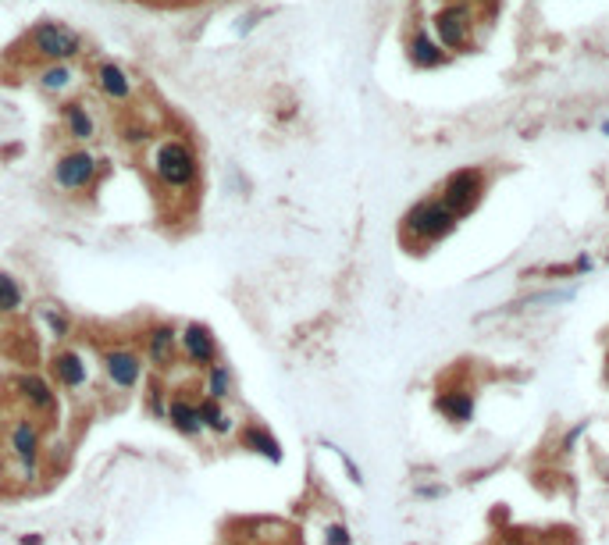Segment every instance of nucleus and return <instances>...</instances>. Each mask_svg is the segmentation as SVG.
Listing matches in <instances>:
<instances>
[{
    "label": "nucleus",
    "mask_w": 609,
    "mask_h": 545,
    "mask_svg": "<svg viewBox=\"0 0 609 545\" xmlns=\"http://www.w3.org/2000/svg\"><path fill=\"white\" fill-rule=\"evenodd\" d=\"M164 421H168L171 431H178L182 439H200V435H204L200 406H196V399L189 395V389H171V395H168V410H164Z\"/></svg>",
    "instance_id": "ddd939ff"
},
{
    "label": "nucleus",
    "mask_w": 609,
    "mask_h": 545,
    "mask_svg": "<svg viewBox=\"0 0 609 545\" xmlns=\"http://www.w3.org/2000/svg\"><path fill=\"white\" fill-rule=\"evenodd\" d=\"M232 392H235V375L225 360H218L211 371H204V395L218 399V403H229Z\"/></svg>",
    "instance_id": "4be33fe9"
},
{
    "label": "nucleus",
    "mask_w": 609,
    "mask_h": 545,
    "mask_svg": "<svg viewBox=\"0 0 609 545\" xmlns=\"http://www.w3.org/2000/svg\"><path fill=\"white\" fill-rule=\"evenodd\" d=\"M143 360L153 375H171L182 360L178 353V324L175 321H150L143 328Z\"/></svg>",
    "instance_id": "1a4fd4ad"
},
{
    "label": "nucleus",
    "mask_w": 609,
    "mask_h": 545,
    "mask_svg": "<svg viewBox=\"0 0 609 545\" xmlns=\"http://www.w3.org/2000/svg\"><path fill=\"white\" fill-rule=\"evenodd\" d=\"M474 7H467V4H442L435 14H432V36H435V43L450 54V50H457V54H467L470 50V43H474Z\"/></svg>",
    "instance_id": "423d86ee"
},
{
    "label": "nucleus",
    "mask_w": 609,
    "mask_h": 545,
    "mask_svg": "<svg viewBox=\"0 0 609 545\" xmlns=\"http://www.w3.org/2000/svg\"><path fill=\"white\" fill-rule=\"evenodd\" d=\"M606 260H609V250H606Z\"/></svg>",
    "instance_id": "2f4dec72"
},
{
    "label": "nucleus",
    "mask_w": 609,
    "mask_h": 545,
    "mask_svg": "<svg viewBox=\"0 0 609 545\" xmlns=\"http://www.w3.org/2000/svg\"><path fill=\"white\" fill-rule=\"evenodd\" d=\"M7 389H11V399L22 406L25 417H50L58 410V389H54V382L47 375L25 371V375L11 378Z\"/></svg>",
    "instance_id": "9d476101"
},
{
    "label": "nucleus",
    "mask_w": 609,
    "mask_h": 545,
    "mask_svg": "<svg viewBox=\"0 0 609 545\" xmlns=\"http://www.w3.org/2000/svg\"><path fill=\"white\" fill-rule=\"evenodd\" d=\"M7 477H11V464H7V453H4V446H0V488L7 485Z\"/></svg>",
    "instance_id": "bb28decb"
},
{
    "label": "nucleus",
    "mask_w": 609,
    "mask_h": 545,
    "mask_svg": "<svg viewBox=\"0 0 609 545\" xmlns=\"http://www.w3.org/2000/svg\"><path fill=\"white\" fill-rule=\"evenodd\" d=\"M61 125H65V136L78 143V147H89L93 140H96V118L89 114V107L86 104H78V100H68L65 107H61Z\"/></svg>",
    "instance_id": "f3484780"
},
{
    "label": "nucleus",
    "mask_w": 609,
    "mask_h": 545,
    "mask_svg": "<svg viewBox=\"0 0 609 545\" xmlns=\"http://www.w3.org/2000/svg\"><path fill=\"white\" fill-rule=\"evenodd\" d=\"M40 321L47 324V335L58 342V346H68V339H72V313L65 311V307H58V304H40Z\"/></svg>",
    "instance_id": "aec40b11"
},
{
    "label": "nucleus",
    "mask_w": 609,
    "mask_h": 545,
    "mask_svg": "<svg viewBox=\"0 0 609 545\" xmlns=\"http://www.w3.org/2000/svg\"><path fill=\"white\" fill-rule=\"evenodd\" d=\"M510 545H528V542H510Z\"/></svg>",
    "instance_id": "7c9ffc66"
},
{
    "label": "nucleus",
    "mask_w": 609,
    "mask_h": 545,
    "mask_svg": "<svg viewBox=\"0 0 609 545\" xmlns=\"http://www.w3.org/2000/svg\"><path fill=\"white\" fill-rule=\"evenodd\" d=\"M481 193H485V171H481V168H459V171H453V175L442 182L439 200H442L457 218H463V214H470V211L477 207Z\"/></svg>",
    "instance_id": "f8f14e48"
},
{
    "label": "nucleus",
    "mask_w": 609,
    "mask_h": 545,
    "mask_svg": "<svg viewBox=\"0 0 609 545\" xmlns=\"http://www.w3.org/2000/svg\"><path fill=\"white\" fill-rule=\"evenodd\" d=\"M239 442H242V450H250V453L271 460V464H282V442H278L264 424L246 421V424L239 428Z\"/></svg>",
    "instance_id": "a211bd4d"
},
{
    "label": "nucleus",
    "mask_w": 609,
    "mask_h": 545,
    "mask_svg": "<svg viewBox=\"0 0 609 545\" xmlns=\"http://www.w3.org/2000/svg\"><path fill=\"white\" fill-rule=\"evenodd\" d=\"M168 395H171V389L164 386V375H153V371H150V378H147V413H150V417L164 421Z\"/></svg>",
    "instance_id": "b1692460"
},
{
    "label": "nucleus",
    "mask_w": 609,
    "mask_h": 545,
    "mask_svg": "<svg viewBox=\"0 0 609 545\" xmlns=\"http://www.w3.org/2000/svg\"><path fill=\"white\" fill-rule=\"evenodd\" d=\"M93 82H96V89L104 93V100H111V104H129V100H132V78H129V72H125L122 65H114V61L96 65Z\"/></svg>",
    "instance_id": "dca6fc26"
},
{
    "label": "nucleus",
    "mask_w": 609,
    "mask_h": 545,
    "mask_svg": "<svg viewBox=\"0 0 609 545\" xmlns=\"http://www.w3.org/2000/svg\"><path fill=\"white\" fill-rule=\"evenodd\" d=\"M36 78H40V89H43V93H54V96L68 93V89L78 82L76 72H72V65H43Z\"/></svg>",
    "instance_id": "5701e85b"
},
{
    "label": "nucleus",
    "mask_w": 609,
    "mask_h": 545,
    "mask_svg": "<svg viewBox=\"0 0 609 545\" xmlns=\"http://www.w3.org/2000/svg\"><path fill=\"white\" fill-rule=\"evenodd\" d=\"M96 368L104 375V386L111 392H136L140 382L147 378V360L136 346H125V342H114V346H104L100 357H96Z\"/></svg>",
    "instance_id": "20e7f679"
},
{
    "label": "nucleus",
    "mask_w": 609,
    "mask_h": 545,
    "mask_svg": "<svg viewBox=\"0 0 609 545\" xmlns=\"http://www.w3.org/2000/svg\"><path fill=\"white\" fill-rule=\"evenodd\" d=\"M47 371H50L54 389L68 392V395H82L93 386V360L78 346H54V353L47 357Z\"/></svg>",
    "instance_id": "6e6552de"
},
{
    "label": "nucleus",
    "mask_w": 609,
    "mask_h": 545,
    "mask_svg": "<svg viewBox=\"0 0 609 545\" xmlns=\"http://www.w3.org/2000/svg\"><path fill=\"white\" fill-rule=\"evenodd\" d=\"M196 406H200V424H204V431L214 435V439H229V435H235V431L242 428V424L235 421V413L229 410V403H218V399H211V395H200Z\"/></svg>",
    "instance_id": "2eb2a0df"
},
{
    "label": "nucleus",
    "mask_w": 609,
    "mask_h": 545,
    "mask_svg": "<svg viewBox=\"0 0 609 545\" xmlns=\"http://www.w3.org/2000/svg\"><path fill=\"white\" fill-rule=\"evenodd\" d=\"M147 168H150L153 182L168 196H186L200 182V157L193 150V143L182 136H160L150 147Z\"/></svg>",
    "instance_id": "f257e3e1"
},
{
    "label": "nucleus",
    "mask_w": 609,
    "mask_h": 545,
    "mask_svg": "<svg viewBox=\"0 0 609 545\" xmlns=\"http://www.w3.org/2000/svg\"><path fill=\"white\" fill-rule=\"evenodd\" d=\"M150 136L153 132L147 122H125V125H122V143H125V147H147Z\"/></svg>",
    "instance_id": "393cba45"
},
{
    "label": "nucleus",
    "mask_w": 609,
    "mask_h": 545,
    "mask_svg": "<svg viewBox=\"0 0 609 545\" xmlns=\"http://www.w3.org/2000/svg\"><path fill=\"white\" fill-rule=\"evenodd\" d=\"M25 47H29V54L40 58L43 65H72L76 58H82V50H86L82 36H78L72 25H65V22H40V25L29 32Z\"/></svg>",
    "instance_id": "7ed1b4c3"
},
{
    "label": "nucleus",
    "mask_w": 609,
    "mask_h": 545,
    "mask_svg": "<svg viewBox=\"0 0 609 545\" xmlns=\"http://www.w3.org/2000/svg\"><path fill=\"white\" fill-rule=\"evenodd\" d=\"M453 4H467V7H477V4H492V0H453Z\"/></svg>",
    "instance_id": "c85d7f7f"
},
{
    "label": "nucleus",
    "mask_w": 609,
    "mask_h": 545,
    "mask_svg": "<svg viewBox=\"0 0 609 545\" xmlns=\"http://www.w3.org/2000/svg\"><path fill=\"white\" fill-rule=\"evenodd\" d=\"M435 410L453 421V424H470L474 421V392L467 389H442L435 395Z\"/></svg>",
    "instance_id": "6ab92c4d"
},
{
    "label": "nucleus",
    "mask_w": 609,
    "mask_h": 545,
    "mask_svg": "<svg viewBox=\"0 0 609 545\" xmlns=\"http://www.w3.org/2000/svg\"><path fill=\"white\" fill-rule=\"evenodd\" d=\"M25 311V289L11 271H0V321H11Z\"/></svg>",
    "instance_id": "412c9836"
},
{
    "label": "nucleus",
    "mask_w": 609,
    "mask_h": 545,
    "mask_svg": "<svg viewBox=\"0 0 609 545\" xmlns=\"http://www.w3.org/2000/svg\"><path fill=\"white\" fill-rule=\"evenodd\" d=\"M599 129H603V136H609V118L603 122V125H599Z\"/></svg>",
    "instance_id": "c756f323"
},
{
    "label": "nucleus",
    "mask_w": 609,
    "mask_h": 545,
    "mask_svg": "<svg viewBox=\"0 0 609 545\" xmlns=\"http://www.w3.org/2000/svg\"><path fill=\"white\" fill-rule=\"evenodd\" d=\"M18 542L22 545H43V535H22Z\"/></svg>",
    "instance_id": "cd10ccee"
},
{
    "label": "nucleus",
    "mask_w": 609,
    "mask_h": 545,
    "mask_svg": "<svg viewBox=\"0 0 609 545\" xmlns=\"http://www.w3.org/2000/svg\"><path fill=\"white\" fill-rule=\"evenodd\" d=\"M100 175H104V160L93 154L89 147H76V150L58 157V164H54V186L61 193H68V196L96 189Z\"/></svg>",
    "instance_id": "0eeeda50"
},
{
    "label": "nucleus",
    "mask_w": 609,
    "mask_h": 545,
    "mask_svg": "<svg viewBox=\"0 0 609 545\" xmlns=\"http://www.w3.org/2000/svg\"><path fill=\"white\" fill-rule=\"evenodd\" d=\"M457 214L439 200V196H432V200H421V204H414L406 214H403V239L406 242H439V239H446V235H453L457 229Z\"/></svg>",
    "instance_id": "39448f33"
},
{
    "label": "nucleus",
    "mask_w": 609,
    "mask_h": 545,
    "mask_svg": "<svg viewBox=\"0 0 609 545\" xmlns=\"http://www.w3.org/2000/svg\"><path fill=\"white\" fill-rule=\"evenodd\" d=\"M406 61H410L414 68L432 72V68H442V65L450 61V54L435 43V36H432L428 29H414L410 40H406Z\"/></svg>",
    "instance_id": "4468645a"
},
{
    "label": "nucleus",
    "mask_w": 609,
    "mask_h": 545,
    "mask_svg": "<svg viewBox=\"0 0 609 545\" xmlns=\"http://www.w3.org/2000/svg\"><path fill=\"white\" fill-rule=\"evenodd\" d=\"M7 464L18 470V485H40L43 477V428L36 417H14L4 435Z\"/></svg>",
    "instance_id": "f03ea898"
},
{
    "label": "nucleus",
    "mask_w": 609,
    "mask_h": 545,
    "mask_svg": "<svg viewBox=\"0 0 609 545\" xmlns=\"http://www.w3.org/2000/svg\"><path fill=\"white\" fill-rule=\"evenodd\" d=\"M324 545H353V531L342 524V521H332L324 528Z\"/></svg>",
    "instance_id": "a878e982"
},
{
    "label": "nucleus",
    "mask_w": 609,
    "mask_h": 545,
    "mask_svg": "<svg viewBox=\"0 0 609 545\" xmlns=\"http://www.w3.org/2000/svg\"><path fill=\"white\" fill-rule=\"evenodd\" d=\"M178 353L193 371H211L222 360V346H218L214 332L200 321H189L178 328Z\"/></svg>",
    "instance_id": "9b49d317"
}]
</instances>
